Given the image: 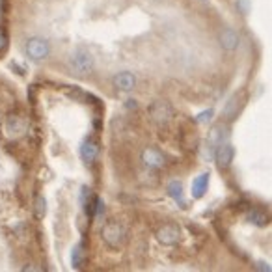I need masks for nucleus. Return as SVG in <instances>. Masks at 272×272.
<instances>
[{"mask_svg":"<svg viewBox=\"0 0 272 272\" xmlns=\"http://www.w3.org/2000/svg\"><path fill=\"white\" fill-rule=\"evenodd\" d=\"M69 67L73 69L75 75L86 77V75H90L94 71V56L82 47L75 49L69 56Z\"/></svg>","mask_w":272,"mask_h":272,"instance_id":"f257e3e1","label":"nucleus"},{"mask_svg":"<svg viewBox=\"0 0 272 272\" xmlns=\"http://www.w3.org/2000/svg\"><path fill=\"white\" fill-rule=\"evenodd\" d=\"M211 116H213V110H207V112H203V114H200V121H209L211 119Z\"/></svg>","mask_w":272,"mask_h":272,"instance_id":"412c9836","label":"nucleus"},{"mask_svg":"<svg viewBox=\"0 0 272 272\" xmlns=\"http://www.w3.org/2000/svg\"><path fill=\"white\" fill-rule=\"evenodd\" d=\"M218 43H220V47L224 49V51L231 53V51H237L239 45H241V36H239V32L235 30V28L225 26L218 34Z\"/></svg>","mask_w":272,"mask_h":272,"instance_id":"423d86ee","label":"nucleus"},{"mask_svg":"<svg viewBox=\"0 0 272 272\" xmlns=\"http://www.w3.org/2000/svg\"><path fill=\"white\" fill-rule=\"evenodd\" d=\"M241 107H242V97H241V95H233V97L227 101V105H225L224 117L227 119V121L235 119V117H237V114L241 112Z\"/></svg>","mask_w":272,"mask_h":272,"instance_id":"ddd939ff","label":"nucleus"},{"mask_svg":"<svg viewBox=\"0 0 272 272\" xmlns=\"http://www.w3.org/2000/svg\"><path fill=\"white\" fill-rule=\"evenodd\" d=\"M101 239L109 248L116 250L123 246L125 242V229L119 222H107L101 229Z\"/></svg>","mask_w":272,"mask_h":272,"instance_id":"f03ea898","label":"nucleus"},{"mask_svg":"<svg viewBox=\"0 0 272 272\" xmlns=\"http://www.w3.org/2000/svg\"><path fill=\"white\" fill-rule=\"evenodd\" d=\"M207 187H209V173H202V175L196 177L194 183H192V196H194L196 200L203 198V194L207 192Z\"/></svg>","mask_w":272,"mask_h":272,"instance_id":"4468645a","label":"nucleus"},{"mask_svg":"<svg viewBox=\"0 0 272 272\" xmlns=\"http://www.w3.org/2000/svg\"><path fill=\"white\" fill-rule=\"evenodd\" d=\"M168 194H170V198H173L181 207H187V205H185V198H183V183H181V181H171L170 185H168Z\"/></svg>","mask_w":272,"mask_h":272,"instance_id":"2eb2a0df","label":"nucleus"},{"mask_svg":"<svg viewBox=\"0 0 272 272\" xmlns=\"http://www.w3.org/2000/svg\"><path fill=\"white\" fill-rule=\"evenodd\" d=\"M26 131H28L26 117L19 116V114H9V116H6V119H4V132H6L8 138L17 140V138L24 136Z\"/></svg>","mask_w":272,"mask_h":272,"instance_id":"7ed1b4c3","label":"nucleus"},{"mask_svg":"<svg viewBox=\"0 0 272 272\" xmlns=\"http://www.w3.org/2000/svg\"><path fill=\"white\" fill-rule=\"evenodd\" d=\"M235 159V149L229 142H224L217 148V164L220 170H227Z\"/></svg>","mask_w":272,"mask_h":272,"instance_id":"6e6552de","label":"nucleus"},{"mask_svg":"<svg viewBox=\"0 0 272 272\" xmlns=\"http://www.w3.org/2000/svg\"><path fill=\"white\" fill-rule=\"evenodd\" d=\"M80 155L84 159V163L94 164L99 157V144L94 140V138H86L82 148H80Z\"/></svg>","mask_w":272,"mask_h":272,"instance_id":"9b49d317","label":"nucleus"},{"mask_svg":"<svg viewBox=\"0 0 272 272\" xmlns=\"http://www.w3.org/2000/svg\"><path fill=\"white\" fill-rule=\"evenodd\" d=\"M149 116L155 121L157 125H166L171 121L173 117V107H171L168 101H163V99H157L149 105Z\"/></svg>","mask_w":272,"mask_h":272,"instance_id":"39448f33","label":"nucleus"},{"mask_svg":"<svg viewBox=\"0 0 272 272\" xmlns=\"http://www.w3.org/2000/svg\"><path fill=\"white\" fill-rule=\"evenodd\" d=\"M181 239V229L173 224H164L157 229V241L164 246H173Z\"/></svg>","mask_w":272,"mask_h":272,"instance_id":"0eeeda50","label":"nucleus"},{"mask_svg":"<svg viewBox=\"0 0 272 272\" xmlns=\"http://www.w3.org/2000/svg\"><path fill=\"white\" fill-rule=\"evenodd\" d=\"M24 49H26L28 58L34 60V62H43L51 54V45H49L47 39L43 38H30L26 41V47Z\"/></svg>","mask_w":272,"mask_h":272,"instance_id":"20e7f679","label":"nucleus"},{"mask_svg":"<svg viewBox=\"0 0 272 272\" xmlns=\"http://www.w3.org/2000/svg\"><path fill=\"white\" fill-rule=\"evenodd\" d=\"M227 129H225L224 125H215L213 129L209 131V136H207V144H209L211 148H218V146H222L225 140H227Z\"/></svg>","mask_w":272,"mask_h":272,"instance_id":"f8f14e48","label":"nucleus"},{"mask_svg":"<svg viewBox=\"0 0 272 272\" xmlns=\"http://www.w3.org/2000/svg\"><path fill=\"white\" fill-rule=\"evenodd\" d=\"M248 222H252L254 225H259V227H263V225L269 224V217L265 215L263 211H257V209H252L248 213Z\"/></svg>","mask_w":272,"mask_h":272,"instance_id":"dca6fc26","label":"nucleus"},{"mask_svg":"<svg viewBox=\"0 0 272 272\" xmlns=\"http://www.w3.org/2000/svg\"><path fill=\"white\" fill-rule=\"evenodd\" d=\"M6 47H8V38H6L4 32H0V54L6 51Z\"/></svg>","mask_w":272,"mask_h":272,"instance_id":"aec40b11","label":"nucleus"},{"mask_svg":"<svg viewBox=\"0 0 272 272\" xmlns=\"http://www.w3.org/2000/svg\"><path fill=\"white\" fill-rule=\"evenodd\" d=\"M82 261H84V250H82V244H77L71 252V263H73L75 269H78L82 265Z\"/></svg>","mask_w":272,"mask_h":272,"instance_id":"a211bd4d","label":"nucleus"},{"mask_svg":"<svg viewBox=\"0 0 272 272\" xmlns=\"http://www.w3.org/2000/svg\"><path fill=\"white\" fill-rule=\"evenodd\" d=\"M235 6H237V9L241 11L242 15H248L250 13V2L248 0H237V2H235Z\"/></svg>","mask_w":272,"mask_h":272,"instance_id":"6ab92c4d","label":"nucleus"},{"mask_svg":"<svg viewBox=\"0 0 272 272\" xmlns=\"http://www.w3.org/2000/svg\"><path fill=\"white\" fill-rule=\"evenodd\" d=\"M142 161L149 168H164L166 166V157L155 148H148L142 151Z\"/></svg>","mask_w":272,"mask_h":272,"instance_id":"1a4fd4ad","label":"nucleus"},{"mask_svg":"<svg viewBox=\"0 0 272 272\" xmlns=\"http://www.w3.org/2000/svg\"><path fill=\"white\" fill-rule=\"evenodd\" d=\"M45 213H47V202H45L43 196H38L36 203H34V217L38 218V220H41V218L45 217Z\"/></svg>","mask_w":272,"mask_h":272,"instance_id":"f3484780","label":"nucleus"},{"mask_svg":"<svg viewBox=\"0 0 272 272\" xmlns=\"http://www.w3.org/2000/svg\"><path fill=\"white\" fill-rule=\"evenodd\" d=\"M112 84L119 92H131L136 86V77L132 73H129V71H121V73H117L116 77L112 78Z\"/></svg>","mask_w":272,"mask_h":272,"instance_id":"9d476101","label":"nucleus"}]
</instances>
